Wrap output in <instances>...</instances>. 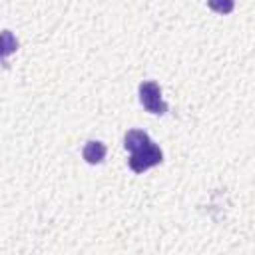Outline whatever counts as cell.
Returning a JSON list of instances; mask_svg holds the SVG:
<instances>
[{
  "instance_id": "6da1fadb",
  "label": "cell",
  "mask_w": 255,
  "mask_h": 255,
  "mask_svg": "<svg viewBox=\"0 0 255 255\" xmlns=\"http://www.w3.org/2000/svg\"><path fill=\"white\" fill-rule=\"evenodd\" d=\"M124 147L131 153L128 163H129L131 171H135V173H143L145 169L159 165L163 161L161 149L141 129H129L124 137Z\"/></svg>"
},
{
  "instance_id": "7a4b0ae2",
  "label": "cell",
  "mask_w": 255,
  "mask_h": 255,
  "mask_svg": "<svg viewBox=\"0 0 255 255\" xmlns=\"http://www.w3.org/2000/svg\"><path fill=\"white\" fill-rule=\"evenodd\" d=\"M139 102L141 106L149 112V114H157V116H163L167 112V104L163 102L161 98V90L155 82L147 80V82H141L139 84Z\"/></svg>"
},
{
  "instance_id": "3957f363",
  "label": "cell",
  "mask_w": 255,
  "mask_h": 255,
  "mask_svg": "<svg viewBox=\"0 0 255 255\" xmlns=\"http://www.w3.org/2000/svg\"><path fill=\"white\" fill-rule=\"evenodd\" d=\"M84 159L90 163V165H96V163H102L104 157H106V145L102 141H96V139H90L86 145H84V151H82Z\"/></svg>"
},
{
  "instance_id": "277c9868",
  "label": "cell",
  "mask_w": 255,
  "mask_h": 255,
  "mask_svg": "<svg viewBox=\"0 0 255 255\" xmlns=\"http://www.w3.org/2000/svg\"><path fill=\"white\" fill-rule=\"evenodd\" d=\"M207 6L217 14H229L235 8V0H207Z\"/></svg>"
}]
</instances>
